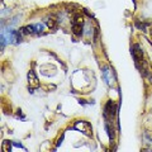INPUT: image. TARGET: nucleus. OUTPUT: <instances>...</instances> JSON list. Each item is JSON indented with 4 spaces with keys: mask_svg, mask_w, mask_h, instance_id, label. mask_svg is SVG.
<instances>
[{
    "mask_svg": "<svg viewBox=\"0 0 152 152\" xmlns=\"http://www.w3.org/2000/svg\"><path fill=\"white\" fill-rule=\"evenodd\" d=\"M74 23H75V24H83V23H84V18H83V15H76Z\"/></svg>",
    "mask_w": 152,
    "mask_h": 152,
    "instance_id": "nucleus-7",
    "label": "nucleus"
},
{
    "mask_svg": "<svg viewBox=\"0 0 152 152\" xmlns=\"http://www.w3.org/2000/svg\"><path fill=\"white\" fill-rule=\"evenodd\" d=\"M76 128H79V129L84 131L88 136L91 134V133H90V132H91V127H90V124H89L88 122H79L77 124H76Z\"/></svg>",
    "mask_w": 152,
    "mask_h": 152,
    "instance_id": "nucleus-4",
    "label": "nucleus"
},
{
    "mask_svg": "<svg viewBox=\"0 0 152 152\" xmlns=\"http://www.w3.org/2000/svg\"><path fill=\"white\" fill-rule=\"evenodd\" d=\"M150 34H151V38H152V28H151V31H150Z\"/></svg>",
    "mask_w": 152,
    "mask_h": 152,
    "instance_id": "nucleus-8",
    "label": "nucleus"
},
{
    "mask_svg": "<svg viewBox=\"0 0 152 152\" xmlns=\"http://www.w3.org/2000/svg\"><path fill=\"white\" fill-rule=\"evenodd\" d=\"M28 81H29V86L31 88H38L39 86V81H38L36 74L31 71L29 74H28Z\"/></svg>",
    "mask_w": 152,
    "mask_h": 152,
    "instance_id": "nucleus-3",
    "label": "nucleus"
},
{
    "mask_svg": "<svg viewBox=\"0 0 152 152\" xmlns=\"http://www.w3.org/2000/svg\"><path fill=\"white\" fill-rule=\"evenodd\" d=\"M72 32H74L75 36L80 37V36L83 34V24H75V23H74V26H72Z\"/></svg>",
    "mask_w": 152,
    "mask_h": 152,
    "instance_id": "nucleus-5",
    "label": "nucleus"
},
{
    "mask_svg": "<svg viewBox=\"0 0 152 152\" xmlns=\"http://www.w3.org/2000/svg\"><path fill=\"white\" fill-rule=\"evenodd\" d=\"M115 112H117L115 104H114L113 102H109L107 105H105V109H104V115H105V117H108V115L113 117L114 114H115Z\"/></svg>",
    "mask_w": 152,
    "mask_h": 152,
    "instance_id": "nucleus-1",
    "label": "nucleus"
},
{
    "mask_svg": "<svg viewBox=\"0 0 152 152\" xmlns=\"http://www.w3.org/2000/svg\"><path fill=\"white\" fill-rule=\"evenodd\" d=\"M133 56H134V60L137 64L143 62V55H142V51L138 45H134V47H133Z\"/></svg>",
    "mask_w": 152,
    "mask_h": 152,
    "instance_id": "nucleus-2",
    "label": "nucleus"
},
{
    "mask_svg": "<svg viewBox=\"0 0 152 152\" xmlns=\"http://www.w3.org/2000/svg\"><path fill=\"white\" fill-rule=\"evenodd\" d=\"M47 26H48L50 28H52V29H55L56 28V20L53 18H50L48 20H47Z\"/></svg>",
    "mask_w": 152,
    "mask_h": 152,
    "instance_id": "nucleus-6",
    "label": "nucleus"
}]
</instances>
